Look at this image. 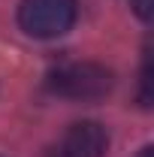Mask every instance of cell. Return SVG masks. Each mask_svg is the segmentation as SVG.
<instances>
[{"label":"cell","mask_w":154,"mask_h":157,"mask_svg":"<svg viewBox=\"0 0 154 157\" xmlns=\"http://www.w3.org/2000/svg\"><path fill=\"white\" fill-rule=\"evenodd\" d=\"M112 85H115L112 70H106L103 63H91V60L64 63L48 76V88L67 100H100L112 91Z\"/></svg>","instance_id":"1"},{"label":"cell","mask_w":154,"mask_h":157,"mask_svg":"<svg viewBox=\"0 0 154 157\" xmlns=\"http://www.w3.org/2000/svg\"><path fill=\"white\" fill-rule=\"evenodd\" d=\"M76 0H21L18 3V24L27 36L55 39L64 36L76 24Z\"/></svg>","instance_id":"2"},{"label":"cell","mask_w":154,"mask_h":157,"mask_svg":"<svg viewBox=\"0 0 154 157\" xmlns=\"http://www.w3.org/2000/svg\"><path fill=\"white\" fill-rule=\"evenodd\" d=\"M109 148V136L97 121H76L58 145V157H103Z\"/></svg>","instance_id":"3"},{"label":"cell","mask_w":154,"mask_h":157,"mask_svg":"<svg viewBox=\"0 0 154 157\" xmlns=\"http://www.w3.org/2000/svg\"><path fill=\"white\" fill-rule=\"evenodd\" d=\"M142 106H151V55H145V63H142Z\"/></svg>","instance_id":"4"},{"label":"cell","mask_w":154,"mask_h":157,"mask_svg":"<svg viewBox=\"0 0 154 157\" xmlns=\"http://www.w3.org/2000/svg\"><path fill=\"white\" fill-rule=\"evenodd\" d=\"M151 6H154V0H133V9H136V15L142 21L151 18Z\"/></svg>","instance_id":"5"},{"label":"cell","mask_w":154,"mask_h":157,"mask_svg":"<svg viewBox=\"0 0 154 157\" xmlns=\"http://www.w3.org/2000/svg\"><path fill=\"white\" fill-rule=\"evenodd\" d=\"M139 157H154V148H151V145H145V148L139 151Z\"/></svg>","instance_id":"6"}]
</instances>
